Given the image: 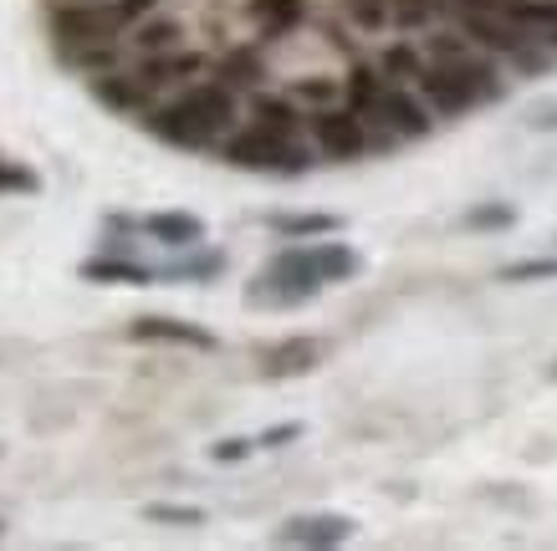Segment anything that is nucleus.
<instances>
[{
	"label": "nucleus",
	"instance_id": "4be33fe9",
	"mask_svg": "<svg viewBox=\"0 0 557 551\" xmlns=\"http://www.w3.org/2000/svg\"><path fill=\"white\" fill-rule=\"evenodd\" d=\"M430 16H435V0H394V5H388V21H394V26H405V32L424 26Z\"/></svg>",
	"mask_w": 557,
	"mask_h": 551
},
{
	"label": "nucleus",
	"instance_id": "f257e3e1",
	"mask_svg": "<svg viewBox=\"0 0 557 551\" xmlns=\"http://www.w3.org/2000/svg\"><path fill=\"white\" fill-rule=\"evenodd\" d=\"M231 128H236V92L225 83L189 87L185 98H174L170 108L153 113V134L170 138V143H185V149H200V143L231 134Z\"/></svg>",
	"mask_w": 557,
	"mask_h": 551
},
{
	"label": "nucleus",
	"instance_id": "f704fd0d",
	"mask_svg": "<svg viewBox=\"0 0 557 551\" xmlns=\"http://www.w3.org/2000/svg\"><path fill=\"white\" fill-rule=\"evenodd\" d=\"M384 67L388 72H414V77H420V62H414V51H405V47H394L384 57Z\"/></svg>",
	"mask_w": 557,
	"mask_h": 551
},
{
	"label": "nucleus",
	"instance_id": "b1692460",
	"mask_svg": "<svg viewBox=\"0 0 557 551\" xmlns=\"http://www.w3.org/2000/svg\"><path fill=\"white\" fill-rule=\"evenodd\" d=\"M149 521H164V526H200L205 511L200 505H149Z\"/></svg>",
	"mask_w": 557,
	"mask_h": 551
},
{
	"label": "nucleus",
	"instance_id": "9d476101",
	"mask_svg": "<svg viewBox=\"0 0 557 551\" xmlns=\"http://www.w3.org/2000/svg\"><path fill=\"white\" fill-rule=\"evenodd\" d=\"M144 230L153 235V240H164V246H200L205 240V225L195 215H185V210H170V215H149L144 220Z\"/></svg>",
	"mask_w": 557,
	"mask_h": 551
},
{
	"label": "nucleus",
	"instance_id": "58836bf2",
	"mask_svg": "<svg viewBox=\"0 0 557 551\" xmlns=\"http://www.w3.org/2000/svg\"><path fill=\"white\" fill-rule=\"evenodd\" d=\"M553 373H557V367H553Z\"/></svg>",
	"mask_w": 557,
	"mask_h": 551
},
{
	"label": "nucleus",
	"instance_id": "f03ea898",
	"mask_svg": "<svg viewBox=\"0 0 557 551\" xmlns=\"http://www.w3.org/2000/svg\"><path fill=\"white\" fill-rule=\"evenodd\" d=\"M318 291H322V276L312 266V251H282L256 276L246 301H256V306H297V301H312Z\"/></svg>",
	"mask_w": 557,
	"mask_h": 551
},
{
	"label": "nucleus",
	"instance_id": "0eeeda50",
	"mask_svg": "<svg viewBox=\"0 0 557 551\" xmlns=\"http://www.w3.org/2000/svg\"><path fill=\"white\" fill-rule=\"evenodd\" d=\"M348 536H354V521L348 516H297L282 526L287 547H338Z\"/></svg>",
	"mask_w": 557,
	"mask_h": 551
},
{
	"label": "nucleus",
	"instance_id": "a211bd4d",
	"mask_svg": "<svg viewBox=\"0 0 557 551\" xmlns=\"http://www.w3.org/2000/svg\"><path fill=\"white\" fill-rule=\"evenodd\" d=\"M134 47L144 51V57L174 51V47H180V26H174V21H144V26L134 32Z\"/></svg>",
	"mask_w": 557,
	"mask_h": 551
},
{
	"label": "nucleus",
	"instance_id": "a878e982",
	"mask_svg": "<svg viewBox=\"0 0 557 551\" xmlns=\"http://www.w3.org/2000/svg\"><path fill=\"white\" fill-rule=\"evenodd\" d=\"M466 51H471L466 36H430V57H435V62H460Z\"/></svg>",
	"mask_w": 557,
	"mask_h": 551
},
{
	"label": "nucleus",
	"instance_id": "20e7f679",
	"mask_svg": "<svg viewBox=\"0 0 557 551\" xmlns=\"http://www.w3.org/2000/svg\"><path fill=\"white\" fill-rule=\"evenodd\" d=\"M358 117H379L388 134H399V138H424L430 134V113H424L409 92H399V87H379V98H373Z\"/></svg>",
	"mask_w": 557,
	"mask_h": 551
},
{
	"label": "nucleus",
	"instance_id": "412c9836",
	"mask_svg": "<svg viewBox=\"0 0 557 551\" xmlns=\"http://www.w3.org/2000/svg\"><path fill=\"white\" fill-rule=\"evenodd\" d=\"M511 21H527V26L557 32V0H522V5H511Z\"/></svg>",
	"mask_w": 557,
	"mask_h": 551
},
{
	"label": "nucleus",
	"instance_id": "6e6552de",
	"mask_svg": "<svg viewBox=\"0 0 557 551\" xmlns=\"http://www.w3.org/2000/svg\"><path fill=\"white\" fill-rule=\"evenodd\" d=\"M205 72V57L195 51H159V57H144V72H138V83L144 87H170V83H189V77H200Z\"/></svg>",
	"mask_w": 557,
	"mask_h": 551
},
{
	"label": "nucleus",
	"instance_id": "dca6fc26",
	"mask_svg": "<svg viewBox=\"0 0 557 551\" xmlns=\"http://www.w3.org/2000/svg\"><path fill=\"white\" fill-rule=\"evenodd\" d=\"M108 108H119V113H128V108H138V102L149 98V87L138 83V77H98V87H92Z\"/></svg>",
	"mask_w": 557,
	"mask_h": 551
},
{
	"label": "nucleus",
	"instance_id": "5701e85b",
	"mask_svg": "<svg viewBox=\"0 0 557 551\" xmlns=\"http://www.w3.org/2000/svg\"><path fill=\"white\" fill-rule=\"evenodd\" d=\"M557 276V255L547 261H517V266H502V281H547Z\"/></svg>",
	"mask_w": 557,
	"mask_h": 551
},
{
	"label": "nucleus",
	"instance_id": "c756f323",
	"mask_svg": "<svg viewBox=\"0 0 557 551\" xmlns=\"http://www.w3.org/2000/svg\"><path fill=\"white\" fill-rule=\"evenodd\" d=\"M354 16H358V26H384L388 5H379V0H354Z\"/></svg>",
	"mask_w": 557,
	"mask_h": 551
},
{
	"label": "nucleus",
	"instance_id": "7c9ffc66",
	"mask_svg": "<svg viewBox=\"0 0 557 551\" xmlns=\"http://www.w3.org/2000/svg\"><path fill=\"white\" fill-rule=\"evenodd\" d=\"M527 123H532V128H557V98L532 102V108H527Z\"/></svg>",
	"mask_w": 557,
	"mask_h": 551
},
{
	"label": "nucleus",
	"instance_id": "bb28decb",
	"mask_svg": "<svg viewBox=\"0 0 557 551\" xmlns=\"http://www.w3.org/2000/svg\"><path fill=\"white\" fill-rule=\"evenodd\" d=\"M220 266H225V255L210 251V255H195V261H185V266H170V276H185V281H189V276H215Z\"/></svg>",
	"mask_w": 557,
	"mask_h": 551
},
{
	"label": "nucleus",
	"instance_id": "c9c22d12",
	"mask_svg": "<svg viewBox=\"0 0 557 551\" xmlns=\"http://www.w3.org/2000/svg\"><path fill=\"white\" fill-rule=\"evenodd\" d=\"M302 435V424H276V429H267V435H261V444H267V450H276V444H287V439H297Z\"/></svg>",
	"mask_w": 557,
	"mask_h": 551
},
{
	"label": "nucleus",
	"instance_id": "c85d7f7f",
	"mask_svg": "<svg viewBox=\"0 0 557 551\" xmlns=\"http://www.w3.org/2000/svg\"><path fill=\"white\" fill-rule=\"evenodd\" d=\"M373 98H379V77L373 72H354V113H363Z\"/></svg>",
	"mask_w": 557,
	"mask_h": 551
},
{
	"label": "nucleus",
	"instance_id": "f8f14e48",
	"mask_svg": "<svg viewBox=\"0 0 557 551\" xmlns=\"http://www.w3.org/2000/svg\"><path fill=\"white\" fill-rule=\"evenodd\" d=\"M87 281H123V286H149L153 271L138 266V261H113V255H98V261H87L83 266Z\"/></svg>",
	"mask_w": 557,
	"mask_h": 551
},
{
	"label": "nucleus",
	"instance_id": "4c0bfd02",
	"mask_svg": "<svg viewBox=\"0 0 557 551\" xmlns=\"http://www.w3.org/2000/svg\"><path fill=\"white\" fill-rule=\"evenodd\" d=\"M553 41H557V36H553Z\"/></svg>",
	"mask_w": 557,
	"mask_h": 551
},
{
	"label": "nucleus",
	"instance_id": "423d86ee",
	"mask_svg": "<svg viewBox=\"0 0 557 551\" xmlns=\"http://www.w3.org/2000/svg\"><path fill=\"white\" fill-rule=\"evenodd\" d=\"M119 32V5H72V11L57 16V36H67V41H113Z\"/></svg>",
	"mask_w": 557,
	"mask_h": 551
},
{
	"label": "nucleus",
	"instance_id": "cd10ccee",
	"mask_svg": "<svg viewBox=\"0 0 557 551\" xmlns=\"http://www.w3.org/2000/svg\"><path fill=\"white\" fill-rule=\"evenodd\" d=\"M256 77H261V72H256L251 57H236V62L225 67V87H256Z\"/></svg>",
	"mask_w": 557,
	"mask_h": 551
},
{
	"label": "nucleus",
	"instance_id": "39448f33",
	"mask_svg": "<svg viewBox=\"0 0 557 551\" xmlns=\"http://www.w3.org/2000/svg\"><path fill=\"white\" fill-rule=\"evenodd\" d=\"M312 134H318V149L333 153V159H354V153H363V117L354 113V108H322L318 123H312Z\"/></svg>",
	"mask_w": 557,
	"mask_h": 551
},
{
	"label": "nucleus",
	"instance_id": "1a4fd4ad",
	"mask_svg": "<svg viewBox=\"0 0 557 551\" xmlns=\"http://www.w3.org/2000/svg\"><path fill=\"white\" fill-rule=\"evenodd\" d=\"M420 92L430 98V108H440V113H460V108H471V102H475V92L460 83L450 67L420 72Z\"/></svg>",
	"mask_w": 557,
	"mask_h": 551
},
{
	"label": "nucleus",
	"instance_id": "2f4dec72",
	"mask_svg": "<svg viewBox=\"0 0 557 551\" xmlns=\"http://www.w3.org/2000/svg\"><path fill=\"white\" fill-rule=\"evenodd\" d=\"M210 454H215L220 465H225V460H246V454H251V439H220Z\"/></svg>",
	"mask_w": 557,
	"mask_h": 551
},
{
	"label": "nucleus",
	"instance_id": "4468645a",
	"mask_svg": "<svg viewBox=\"0 0 557 551\" xmlns=\"http://www.w3.org/2000/svg\"><path fill=\"white\" fill-rule=\"evenodd\" d=\"M312 266H318L322 281H348L358 271V255L348 246H338V240H327V246H312Z\"/></svg>",
	"mask_w": 557,
	"mask_h": 551
},
{
	"label": "nucleus",
	"instance_id": "aec40b11",
	"mask_svg": "<svg viewBox=\"0 0 557 551\" xmlns=\"http://www.w3.org/2000/svg\"><path fill=\"white\" fill-rule=\"evenodd\" d=\"M276 230L282 235H333L338 220L333 215H276Z\"/></svg>",
	"mask_w": 557,
	"mask_h": 551
},
{
	"label": "nucleus",
	"instance_id": "6ab92c4d",
	"mask_svg": "<svg viewBox=\"0 0 557 551\" xmlns=\"http://www.w3.org/2000/svg\"><path fill=\"white\" fill-rule=\"evenodd\" d=\"M471 230H511L517 225V210L511 204H475L471 215H466Z\"/></svg>",
	"mask_w": 557,
	"mask_h": 551
},
{
	"label": "nucleus",
	"instance_id": "9b49d317",
	"mask_svg": "<svg viewBox=\"0 0 557 551\" xmlns=\"http://www.w3.org/2000/svg\"><path fill=\"white\" fill-rule=\"evenodd\" d=\"M138 342H189V348H215V337L200 333V327H185V322H170V317H144L134 327Z\"/></svg>",
	"mask_w": 557,
	"mask_h": 551
},
{
	"label": "nucleus",
	"instance_id": "393cba45",
	"mask_svg": "<svg viewBox=\"0 0 557 551\" xmlns=\"http://www.w3.org/2000/svg\"><path fill=\"white\" fill-rule=\"evenodd\" d=\"M256 16L276 21V26H292V21L302 16V5L297 0H256Z\"/></svg>",
	"mask_w": 557,
	"mask_h": 551
},
{
	"label": "nucleus",
	"instance_id": "72a5a7b5",
	"mask_svg": "<svg viewBox=\"0 0 557 551\" xmlns=\"http://www.w3.org/2000/svg\"><path fill=\"white\" fill-rule=\"evenodd\" d=\"M119 5V16H123V26H134V21H144L153 11V0H113Z\"/></svg>",
	"mask_w": 557,
	"mask_h": 551
},
{
	"label": "nucleus",
	"instance_id": "e433bc0d",
	"mask_svg": "<svg viewBox=\"0 0 557 551\" xmlns=\"http://www.w3.org/2000/svg\"><path fill=\"white\" fill-rule=\"evenodd\" d=\"M0 189H36V179L26 168H5L0 164Z\"/></svg>",
	"mask_w": 557,
	"mask_h": 551
},
{
	"label": "nucleus",
	"instance_id": "ddd939ff",
	"mask_svg": "<svg viewBox=\"0 0 557 551\" xmlns=\"http://www.w3.org/2000/svg\"><path fill=\"white\" fill-rule=\"evenodd\" d=\"M466 32H471L475 41H486L491 51H522V36H517L511 21H496V16H481V11H475V16L466 21Z\"/></svg>",
	"mask_w": 557,
	"mask_h": 551
},
{
	"label": "nucleus",
	"instance_id": "2eb2a0df",
	"mask_svg": "<svg viewBox=\"0 0 557 551\" xmlns=\"http://www.w3.org/2000/svg\"><path fill=\"white\" fill-rule=\"evenodd\" d=\"M251 113H256V128H267V134H282V138L297 134V108L287 98H256Z\"/></svg>",
	"mask_w": 557,
	"mask_h": 551
},
{
	"label": "nucleus",
	"instance_id": "7ed1b4c3",
	"mask_svg": "<svg viewBox=\"0 0 557 551\" xmlns=\"http://www.w3.org/2000/svg\"><path fill=\"white\" fill-rule=\"evenodd\" d=\"M231 164H246V168H276V174H302L307 168V149L292 143L282 134H267V128H251V134L231 138Z\"/></svg>",
	"mask_w": 557,
	"mask_h": 551
},
{
	"label": "nucleus",
	"instance_id": "473e14b6",
	"mask_svg": "<svg viewBox=\"0 0 557 551\" xmlns=\"http://www.w3.org/2000/svg\"><path fill=\"white\" fill-rule=\"evenodd\" d=\"M292 98H302V102H333V83H297V87H292Z\"/></svg>",
	"mask_w": 557,
	"mask_h": 551
},
{
	"label": "nucleus",
	"instance_id": "f3484780",
	"mask_svg": "<svg viewBox=\"0 0 557 551\" xmlns=\"http://www.w3.org/2000/svg\"><path fill=\"white\" fill-rule=\"evenodd\" d=\"M312 358H318V342L297 337V342H287V348L271 352L267 373H271V378H287V373H307V367H312Z\"/></svg>",
	"mask_w": 557,
	"mask_h": 551
}]
</instances>
